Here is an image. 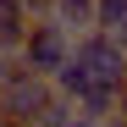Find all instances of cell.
Returning <instances> with one entry per match:
<instances>
[{
  "label": "cell",
  "instance_id": "6da1fadb",
  "mask_svg": "<svg viewBox=\"0 0 127 127\" xmlns=\"http://www.w3.org/2000/svg\"><path fill=\"white\" fill-rule=\"evenodd\" d=\"M72 61L89 72V83H105V89H122L127 83V50H116L99 28H89V33L72 39Z\"/></svg>",
  "mask_w": 127,
  "mask_h": 127
},
{
  "label": "cell",
  "instance_id": "5b68a950",
  "mask_svg": "<svg viewBox=\"0 0 127 127\" xmlns=\"http://www.w3.org/2000/svg\"><path fill=\"white\" fill-rule=\"evenodd\" d=\"M94 28L111 39L116 50H127V0H99L94 6Z\"/></svg>",
  "mask_w": 127,
  "mask_h": 127
},
{
  "label": "cell",
  "instance_id": "9c48e42d",
  "mask_svg": "<svg viewBox=\"0 0 127 127\" xmlns=\"http://www.w3.org/2000/svg\"><path fill=\"white\" fill-rule=\"evenodd\" d=\"M116 116L127 122V83H122V89H116Z\"/></svg>",
  "mask_w": 127,
  "mask_h": 127
},
{
  "label": "cell",
  "instance_id": "277c9868",
  "mask_svg": "<svg viewBox=\"0 0 127 127\" xmlns=\"http://www.w3.org/2000/svg\"><path fill=\"white\" fill-rule=\"evenodd\" d=\"M94 6H99V0H50V22L77 39V33L94 28Z\"/></svg>",
  "mask_w": 127,
  "mask_h": 127
},
{
  "label": "cell",
  "instance_id": "7a4b0ae2",
  "mask_svg": "<svg viewBox=\"0 0 127 127\" xmlns=\"http://www.w3.org/2000/svg\"><path fill=\"white\" fill-rule=\"evenodd\" d=\"M66 55H72V33L55 28V22H33L28 39H22V50H17V61H22L28 72H39V77H50Z\"/></svg>",
  "mask_w": 127,
  "mask_h": 127
},
{
  "label": "cell",
  "instance_id": "30bf717a",
  "mask_svg": "<svg viewBox=\"0 0 127 127\" xmlns=\"http://www.w3.org/2000/svg\"><path fill=\"white\" fill-rule=\"evenodd\" d=\"M0 127H22V122H11V116H6V111H0Z\"/></svg>",
  "mask_w": 127,
  "mask_h": 127
},
{
  "label": "cell",
  "instance_id": "8992f818",
  "mask_svg": "<svg viewBox=\"0 0 127 127\" xmlns=\"http://www.w3.org/2000/svg\"><path fill=\"white\" fill-rule=\"evenodd\" d=\"M72 105H77V116H89V122H111V116H116V89H105V83H89V89H83Z\"/></svg>",
  "mask_w": 127,
  "mask_h": 127
},
{
  "label": "cell",
  "instance_id": "52a82bcc",
  "mask_svg": "<svg viewBox=\"0 0 127 127\" xmlns=\"http://www.w3.org/2000/svg\"><path fill=\"white\" fill-rule=\"evenodd\" d=\"M22 11L33 17V22H50V0H22Z\"/></svg>",
  "mask_w": 127,
  "mask_h": 127
},
{
  "label": "cell",
  "instance_id": "3957f363",
  "mask_svg": "<svg viewBox=\"0 0 127 127\" xmlns=\"http://www.w3.org/2000/svg\"><path fill=\"white\" fill-rule=\"evenodd\" d=\"M33 28V17L22 11V0H0V55H17Z\"/></svg>",
  "mask_w": 127,
  "mask_h": 127
},
{
  "label": "cell",
  "instance_id": "ba28073f",
  "mask_svg": "<svg viewBox=\"0 0 127 127\" xmlns=\"http://www.w3.org/2000/svg\"><path fill=\"white\" fill-rule=\"evenodd\" d=\"M61 127H105V122H89V116H77V105H72V116L61 122Z\"/></svg>",
  "mask_w": 127,
  "mask_h": 127
}]
</instances>
